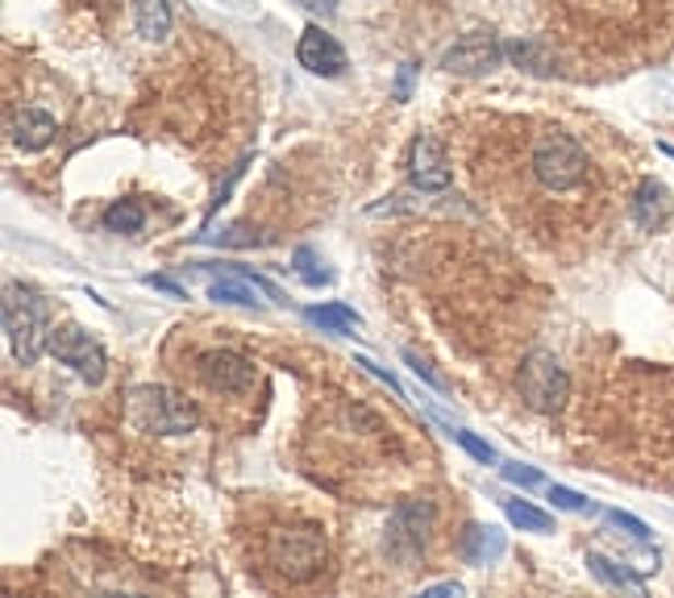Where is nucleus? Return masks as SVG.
<instances>
[{"label": "nucleus", "instance_id": "obj_3", "mask_svg": "<svg viewBox=\"0 0 674 598\" xmlns=\"http://www.w3.org/2000/svg\"><path fill=\"white\" fill-rule=\"evenodd\" d=\"M133 420L154 436H179L200 424V412H196L191 399H184L171 387H138L133 391Z\"/></svg>", "mask_w": 674, "mask_h": 598}, {"label": "nucleus", "instance_id": "obj_2", "mask_svg": "<svg viewBox=\"0 0 674 598\" xmlns=\"http://www.w3.org/2000/svg\"><path fill=\"white\" fill-rule=\"evenodd\" d=\"M267 558L279 578L309 582L325 570V537L321 528H283V532H271Z\"/></svg>", "mask_w": 674, "mask_h": 598}, {"label": "nucleus", "instance_id": "obj_28", "mask_svg": "<svg viewBox=\"0 0 674 598\" xmlns=\"http://www.w3.org/2000/svg\"><path fill=\"white\" fill-rule=\"evenodd\" d=\"M404 357H408V366H412V374H421V378H425V383H429V387H442V378H438V374L429 371V366H425V362H421V357H417V353L408 350V353H404Z\"/></svg>", "mask_w": 674, "mask_h": 598}, {"label": "nucleus", "instance_id": "obj_25", "mask_svg": "<svg viewBox=\"0 0 674 598\" xmlns=\"http://www.w3.org/2000/svg\"><path fill=\"white\" fill-rule=\"evenodd\" d=\"M504 478L508 482H521V486H537V482H542V474L528 470V466H504Z\"/></svg>", "mask_w": 674, "mask_h": 598}, {"label": "nucleus", "instance_id": "obj_29", "mask_svg": "<svg viewBox=\"0 0 674 598\" xmlns=\"http://www.w3.org/2000/svg\"><path fill=\"white\" fill-rule=\"evenodd\" d=\"M359 366H362V371H371V374H375V378H383V383H387V387H392V391L400 395V383H396V378H392V374L383 371V366H375V362H371V357H359Z\"/></svg>", "mask_w": 674, "mask_h": 598}, {"label": "nucleus", "instance_id": "obj_11", "mask_svg": "<svg viewBox=\"0 0 674 598\" xmlns=\"http://www.w3.org/2000/svg\"><path fill=\"white\" fill-rule=\"evenodd\" d=\"M504 59V46L491 38V34H466L445 50L442 67L445 71H458V75H484L491 67H500Z\"/></svg>", "mask_w": 674, "mask_h": 598}, {"label": "nucleus", "instance_id": "obj_31", "mask_svg": "<svg viewBox=\"0 0 674 598\" xmlns=\"http://www.w3.org/2000/svg\"><path fill=\"white\" fill-rule=\"evenodd\" d=\"M300 4H304V9H313V13H325V17H334V0H300Z\"/></svg>", "mask_w": 674, "mask_h": 598}, {"label": "nucleus", "instance_id": "obj_5", "mask_svg": "<svg viewBox=\"0 0 674 598\" xmlns=\"http://www.w3.org/2000/svg\"><path fill=\"white\" fill-rule=\"evenodd\" d=\"M521 399H525L533 412H542V415H554V412H562V403H567V395H570V378L567 371L558 366V357L549 350H533L521 362Z\"/></svg>", "mask_w": 674, "mask_h": 598}, {"label": "nucleus", "instance_id": "obj_10", "mask_svg": "<svg viewBox=\"0 0 674 598\" xmlns=\"http://www.w3.org/2000/svg\"><path fill=\"white\" fill-rule=\"evenodd\" d=\"M200 378L209 383L212 391L242 395L254 387V362L233 350H212L200 357Z\"/></svg>", "mask_w": 674, "mask_h": 598}, {"label": "nucleus", "instance_id": "obj_27", "mask_svg": "<svg viewBox=\"0 0 674 598\" xmlns=\"http://www.w3.org/2000/svg\"><path fill=\"white\" fill-rule=\"evenodd\" d=\"M412 75H417V67H412V62H404L400 80H396V101H408V96H412Z\"/></svg>", "mask_w": 674, "mask_h": 598}, {"label": "nucleus", "instance_id": "obj_21", "mask_svg": "<svg viewBox=\"0 0 674 598\" xmlns=\"http://www.w3.org/2000/svg\"><path fill=\"white\" fill-rule=\"evenodd\" d=\"M504 516L516 524V528H525V532H549L554 528V519L542 512V507H533L525 499H504Z\"/></svg>", "mask_w": 674, "mask_h": 598}, {"label": "nucleus", "instance_id": "obj_12", "mask_svg": "<svg viewBox=\"0 0 674 598\" xmlns=\"http://www.w3.org/2000/svg\"><path fill=\"white\" fill-rule=\"evenodd\" d=\"M408 171H412V184L421 191H445L450 187V163H445L442 145L433 138H417L412 142V159H408Z\"/></svg>", "mask_w": 674, "mask_h": 598}, {"label": "nucleus", "instance_id": "obj_17", "mask_svg": "<svg viewBox=\"0 0 674 598\" xmlns=\"http://www.w3.org/2000/svg\"><path fill=\"white\" fill-rule=\"evenodd\" d=\"M588 570L595 574L600 582H608V586H616V590H632V595H646V586H641V578L637 574H629L625 565H616V561L600 558V553H588Z\"/></svg>", "mask_w": 674, "mask_h": 598}, {"label": "nucleus", "instance_id": "obj_24", "mask_svg": "<svg viewBox=\"0 0 674 598\" xmlns=\"http://www.w3.org/2000/svg\"><path fill=\"white\" fill-rule=\"evenodd\" d=\"M608 524L612 528H625L632 540H650V528H646L637 516H629V512H608Z\"/></svg>", "mask_w": 674, "mask_h": 598}, {"label": "nucleus", "instance_id": "obj_1", "mask_svg": "<svg viewBox=\"0 0 674 598\" xmlns=\"http://www.w3.org/2000/svg\"><path fill=\"white\" fill-rule=\"evenodd\" d=\"M4 332H9L13 357L22 366H34L50 350V304L38 291L9 283L4 288Z\"/></svg>", "mask_w": 674, "mask_h": 598}, {"label": "nucleus", "instance_id": "obj_23", "mask_svg": "<svg viewBox=\"0 0 674 598\" xmlns=\"http://www.w3.org/2000/svg\"><path fill=\"white\" fill-rule=\"evenodd\" d=\"M549 499H554V507H562V512H588L591 503L579 491H570V486H549Z\"/></svg>", "mask_w": 674, "mask_h": 598}, {"label": "nucleus", "instance_id": "obj_22", "mask_svg": "<svg viewBox=\"0 0 674 598\" xmlns=\"http://www.w3.org/2000/svg\"><path fill=\"white\" fill-rule=\"evenodd\" d=\"M454 441H458V445H463V449L475 457V461H484V466H491V461H496V449H491L487 441H479L475 433H466V429H454Z\"/></svg>", "mask_w": 674, "mask_h": 598}, {"label": "nucleus", "instance_id": "obj_19", "mask_svg": "<svg viewBox=\"0 0 674 598\" xmlns=\"http://www.w3.org/2000/svg\"><path fill=\"white\" fill-rule=\"evenodd\" d=\"M292 270H295V279L309 283V288H329V283H334V270L325 267V262L316 258V249H309V246H300L292 254Z\"/></svg>", "mask_w": 674, "mask_h": 598}, {"label": "nucleus", "instance_id": "obj_20", "mask_svg": "<svg viewBox=\"0 0 674 598\" xmlns=\"http://www.w3.org/2000/svg\"><path fill=\"white\" fill-rule=\"evenodd\" d=\"M147 225V212L138 200H117V204L105 208V228L108 233H138Z\"/></svg>", "mask_w": 674, "mask_h": 598}, {"label": "nucleus", "instance_id": "obj_8", "mask_svg": "<svg viewBox=\"0 0 674 598\" xmlns=\"http://www.w3.org/2000/svg\"><path fill=\"white\" fill-rule=\"evenodd\" d=\"M209 300L217 304H242V308H254V304H283L279 300V291L267 283V279H258L251 274L246 267H225L221 279H212L209 283Z\"/></svg>", "mask_w": 674, "mask_h": 598}, {"label": "nucleus", "instance_id": "obj_13", "mask_svg": "<svg viewBox=\"0 0 674 598\" xmlns=\"http://www.w3.org/2000/svg\"><path fill=\"white\" fill-rule=\"evenodd\" d=\"M632 221L646 228V233H658V228L671 221V191L658 184V179H641L637 191H632Z\"/></svg>", "mask_w": 674, "mask_h": 598}, {"label": "nucleus", "instance_id": "obj_6", "mask_svg": "<svg viewBox=\"0 0 674 598\" xmlns=\"http://www.w3.org/2000/svg\"><path fill=\"white\" fill-rule=\"evenodd\" d=\"M50 353H55L63 366H71L80 378H88L92 387L105 383V366H108L105 350H101V341H92L80 325H59V329L50 332Z\"/></svg>", "mask_w": 674, "mask_h": 598}, {"label": "nucleus", "instance_id": "obj_26", "mask_svg": "<svg viewBox=\"0 0 674 598\" xmlns=\"http://www.w3.org/2000/svg\"><path fill=\"white\" fill-rule=\"evenodd\" d=\"M147 288L167 291V295H175V300H188V291L179 288V283H171V279H163V274H147Z\"/></svg>", "mask_w": 674, "mask_h": 598}, {"label": "nucleus", "instance_id": "obj_9", "mask_svg": "<svg viewBox=\"0 0 674 598\" xmlns=\"http://www.w3.org/2000/svg\"><path fill=\"white\" fill-rule=\"evenodd\" d=\"M295 62H300L304 71L321 75V80H334V75L346 71V50H341V42H337L329 30L309 25V30L300 34V46H295Z\"/></svg>", "mask_w": 674, "mask_h": 598}, {"label": "nucleus", "instance_id": "obj_16", "mask_svg": "<svg viewBox=\"0 0 674 598\" xmlns=\"http://www.w3.org/2000/svg\"><path fill=\"white\" fill-rule=\"evenodd\" d=\"M133 25L147 42H167L171 4L167 0H133Z\"/></svg>", "mask_w": 674, "mask_h": 598}, {"label": "nucleus", "instance_id": "obj_14", "mask_svg": "<svg viewBox=\"0 0 674 598\" xmlns=\"http://www.w3.org/2000/svg\"><path fill=\"white\" fill-rule=\"evenodd\" d=\"M50 142H55V117L43 108H22L18 121H13V145L25 154H38Z\"/></svg>", "mask_w": 674, "mask_h": 598}, {"label": "nucleus", "instance_id": "obj_30", "mask_svg": "<svg viewBox=\"0 0 674 598\" xmlns=\"http://www.w3.org/2000/svg\"><path fill=\"white\" fill-rule=\"evenodd\" d=\"M425 595H429V598H450V595L458 598V595H463V586H458V582H442V586H429Z\"/></svg>", "mask_w": 674, "mask_h": 598}, {"label": "nucleus", "instance_id": "obj_18", "mask_svg": "<svg viewBox=\"0 0 674 598\" xmlns=\"http://www.w3.org/2000/svg\"><path fill=\"white\" fill-rule=\"evenodd\" d=\"M304 316L313 325H321L325 332H341V337H350V332L359 329V316L346 308V304H321V308H309Z\"/></svg>", "mask_w": 674, "mask_h": 598}, {"label": "nucleus", "instance_id": "obj_7", "mask_svg": "<svg viewBox=\"0 0 674 598\" xmlns=\"http://www.w3.org/2000/svg\"><path fill=\"white\" fill-rule=\"evenodd\" d=\"M433 532V503L429 499H408L392 512V524H387V540L400 558H417L425 549V540Z\"/></svg>", "mask_w": 674, "mask_h": 598}, {"label": "nucleus", "instance_id": "obj_15", "mask_svg": "<svg viewBox=\"0 0 674 598\" xmlns=\"http://www.w3.org/2000/svg\"><path fill=\"white\" fill-rule=\"evenodd\" d=\"M463 558L470 565H496V561L504 558V532L500 528H491V524H470L463 537Z\"/></svg>", "mask_w": 674, "mask_h": 598}, {"label": "nucleus", "instance_id": "obj_4", "mask_svg": "<svg viewBox=\"0 0 674 598\" xmlns=\"http://www.w3.org/2000/svg\"><path fill=\"white\" fill-rule=\"evenodd\" d=\"M533 175L549 191H570L588 179V150L567 133H546L533 145Z\"/></svg>", "mask_w": 674, "mask_h": 598}]
</instances>
